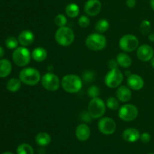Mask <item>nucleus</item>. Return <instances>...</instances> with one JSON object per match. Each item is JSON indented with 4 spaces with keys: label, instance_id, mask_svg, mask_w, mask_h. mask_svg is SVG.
<instances>
[{
    "label": "nucleus",
    "instance_id": "f257e3e1",
    "mask_svg": "<svg viewBox=\"0 0 154 154\" xmlns=\"http://www.w3.org/2000/svg\"><path fill=\"white\" fill-rule=\"evenodd\" d=\"M61 85L68 93H77L82 88V79L75 74H68L62 79Z\"/></svg>",
    "mask_w": 154,
    "mask_h": 154
},
{
    "label": "nucleus",
    "instance_id": "f03ea898",
    "mask_svg": "<svg viewBox=\"0 0 154 154\" xmlns=\"http://www.w3.org/2000/svg\"><path fill=\"white\" fill-rule=\"evenodd\" d=\"M19 77L20 81L27 85H35L42 79L41 74L37 69L33 67H26L20 72Z\"/></svg>",
    "mask_w": 154,
    "mask_h": 154
},
{
    "label": "nucleus",
    "instance_id": "7ed1b4c3",
    "mask_svg": "<svg viewBox=\"0 0 154 154\" xmlns=\"http://www.w3.org/2000/svg\"><path fill=\"white\" fill-rule=\"evenodd\" d=\"M55 39L61 46H69L75 39V33L73 30L68 27H59L55 33Z\"/></svg>",
    "mask_w": 154,
    "mask_h": 154
},
{
    "label": "nucleus",
    "instance_id": "20e7f679",
    "mask_svg": "<svg viewBox=\"0 0 154 154\" xmlns=\"http://www.w3.org/2000/svg\"><path fill=\"white\" fill-rule=\"evenodd\" d=\"M107 39L102 33H94L86 39V45L92 51H101L106 47Z\"/></svg>",
    "mask_w": 154,
    "mask_h": 154
},
{
    "label": "nucleus",
    "instance_id": "39448f33",
    "mask_svg": "<svg viewBox=\"0 0 154 154\" xmlns=\"http://www.w3.org/2000/svg\"><path fill=\"white\" fill-rule=\"evenodd\" d=\"M106 104L103 100L98 98H92L88 104V113L93 119H99L105 113Z\"/></svg>",
    "mask_w": 154,
    "mask_h": 154
},
{
    "label": "nucleus",
    "instance_id": "423d86ee",
    "mask_svg": "<svg viewBox=\"0 0 154 154\" xmlns=\"http://www.w3.org/2000/svg\"><path fill=\"white\" fill-rule=\"evenodd\" d=\"M31 53L25 47H18L14 49L12 54V59L15 64L18 66H25L31 60Z\"/></svg>",
    "mask_w": 154,
    "mask_h": 154
},
{
    "label": "nucleus",
    "instance_id": "0eeeda50",
    "mask_svg": "<svg viewBox=\"0 0 154 154\" xmlns=\"http://www.w3.org/2000/svg\"><path fill=\"white\" fill-rule=\"evenodd\" d=\"M120 49L126 52H132L138 49L139 47V40L138 37L132 34L124 35L119 41Z\"/></svg>",
    "mask_w": 154,
    "mask_h": 154
},
{
    "label": "nucleus",
    "instance_id": "6e6552de",
    "mask_svg": "<svg viewBox=\"0 0 154 154\" xmlns=\"http://www.w3.org/2000/svg\"><path fill=\"white\" fill-rule=\"evenodd\" d=\"M123 80V75L118 69H112L105 75V83L108 88H115L120 86Z\"/></svg>",
    "mask_w": 154,
    "mask_h": 154
},
{
    "label": "nucleus",
    "instance_id": "1a4fd4ad",
    "mask_svg": "<svg viewBox=\"0 0 154 154\" xmlns=\"http://www.w3.org/2000/svg\"><path fill=\"white\" fill-rule=\"evenodd\" d=\"M42 85L44 88L50 91H55L60 88L61 82L56 74L53 72H47L42 77Z\"/></svg>",
    "mask_w": 154,
    "mask_h": 154
},
{
    "label": "nucleus",
    "instance_id": "9d476101",
    "mask_svg": "<svg viewBox=\"0 0 154 154\" xmlns=\"http://www.w3.org/2000/svg\"><path fill=\"white\" fill-rule=\"evenodd\" d=\"M138 110L135 105L130 104L122 106L118 112V116L122 120L130 122L133 121L138 117Z\"/></svg>",
    "mask_w": 154,
    "mask_h": 154
},
{
    "label": "nucleus",
    "instance_id": "9b49d317",
    "mask_svg": "<svg viewBox=\"0 0 154 154\" xmlns=\"http://www.w3.org/2000/svg\"><path fill=\"white\" fill-rule=\"evenodd\" d=\"M98 128H99V131L102 134L110 135L116 131L117 125H116L115 121L113 119L110 117H104L99 121Z\"/></svg>",
    "mask_w": 154,
    "mask_h": 154
},
{
    "label": "nucleus",
    "instance_id": "f8f14e48",
    "mask_svg": "<svg viewBox=\"0 0 154 154\" xmlns=\"http://www.w3.org/2000/svg\"><path fill=\"white\" fill-rule=\"evenodd\" d=\"M154 51L150 45L144 44L137 49V57L140 60L144 62L150 61L153 57Z\"/></svg>",
    "mask_w": 154,
    "mask_h": 154
},
{
    "label": "nucleus",
    "instance_id": "ddd939ff",
    "mask_svg": "<svg viewBox=\"0 0 154 154\" xmlns=\"http://www.w3.org/2000/svg\"><path fill=\"white\" fill-rule=\"evenodd\" d=\"M102 10V3L99 0H87L84 5V11L88 16H96Z\"/></svg>",
    "mask_w": 154,
    "mask_h": 154
},
{
    "label": "nucleus",
    "instance_id": "4468645a",
    "mask_svg": "<svg viewBox=\"0 0 154 154\" xmlns=\"http://www.w3.org/2000/svg\"><path fill=\"white\" fill-rule=\"evenodd\" d=\"M127 85L130 89L134 91H139L143 88L144 81L142 77L137 74H131L127 78Z\"/></svg>",
    "mask_w": 154,
    "mask_h": 154
},
{
    "label": "nucleus",
    "instance_id": "2eb2a0df",
    "mask_svg": "<svg viewBox=\"0 0 154 154\" xmlns=\"http://www.w3.org/2000/svg\"><path fill=\"white\" fill-rule=\"evenodd\" d=\"M90 134V128L87 124H80L75 130V135L80 141H86L88 140Z\"/></svg>",
    "mask_w": 154,
    "mask_h": 154
},
{
    "label": "nucleus",
    "instance_id": "dca6fc26",
    "mask_svg": "<svg viewBox=\"0 0 154 154\" xmlns=\"http://www.w3.org/2000/svg\"><path fill=\"white\" fill-rule=\"evenodd\" d=\"M35 40V35L30 30H23L18 36V42L22 46L26 47L32 45Z\"/></svg>",
    "mask_w": 154,
    "mask_h": 154
},
{
    "label": "nucleus",
    "instance_id": "f3484780",
    "mask_svg": "<svg viewBox=\"0 0 154 154\" xmlns=\"http://www.w3.org/2000/svg\"><path fill=\"white\" fill-rule=\"evenodd\" d=\"M140 136H141V134L139 131L135 128H126L123 132V138L129 143L137 141L138 139H140Z\"/></svg>",
    "mask_w": 154,
    "mask_h": 154
},
{
    "label": "nucleus",
    "instance_id": "a211bd4d",
    "mask_svg": "<svg viewBox=\"0 0 154 154\" xmlns=\"http://www.w3.org/2000/svg\"><path fill=\"white\" fill-rule=\"evenodd\" d=\"M116 95H117V99L123 103L128 102L132 98V91L130 88L124 85L120 86L117 88Z\"/></svg>",
    "mask_w": 154,
    "mask_h": 154
},
{
    "label": "nucleus",
    "instance_id": "6ab92c4d",
    "mask_svg": "<svg viewBox=\"0 0 154 154\" xmlns=\"http://www.w3.org/2000/svg\"><path fill=\"white\" fill-rule=\"evenodd\" d=\"M32 57L36 62H42L48 57V51L42 47H37L31 53Z\"/></svg>",
    "mask_w": 154,
    "mask_h": 154
},
{
    "label": "nucleus",
    "instance_id": "aec40b11",
    "mask_svg": "<svg viewBox=\"0 0 154 154\" xmlns=\"http://www.w3.org/2000/svg\"><path fill=\"white\" fill-rule=\"evenodd\" d=\"M12 69L11 63L7 59L0 60V78H5L11 73Z\"/></svg>",
    "mask_w": 154,
    "mask_h": 154
},
{
    "label": "nucleus",
    "instance_id": "412c9836",
    "mask_svg": "<svg viewBox=\"0 0 154 154\" xmlns=\"http://www.w3.org/2000/svg\"><path fill=\"white\" fill-rule=\"evenodd\" d=\"M116 60H117L119 66L123 68H128L132 65V59L126 53H119Z\"/></svg>",
    "mask_w": 154,
    "mask_h": 154
},
{
    "label": "nucleus",
    "instance_id": "4be33fe9",
    "mask_svg": "<svg viewBox=\"0 0 154 154\" xmlns=\"http://www.w3.org/2000/svg\"><path fill=\"white\" fill-rule=\"evenodd\" d=\"M35 141L39 146H45L49 144L51 141V137L49 134L45 131L39 132L35 137Z\"/></svg>",
    "mask_w": 154,
    "mask_h": 154
},
{
    "label": "nucleus",
    "instance_id": "5701e85b",
    "mask_svg": "<svg viewBox=\"0 0 154 154\" xmlns=\"http://www.w3.org/2000/svg\"><path fill=\"white\" fill-rule=\"evenodd\" d=\"M80 13V8L75 3H69L66 7V14L68 17L75 18L78 16Z\"/></svg>",
    "mask_w": 154,
    "mask_h": 154
},
{
    "label": "nucleus",
    "instance_id": "b1692460",
    "mask_svg": "<svg viewBox=\"0 0 154 154\" xmlns=\"http://www.w3.org/2000/svg\"><path fill=\"white\" fill-rule=\"evenodd\" d=\"M21 82L20 79H18L13 78L11 79L8 82L7 85H6V88L8 91L11 92H16L19 91L21 88Z\"/></svg>",
    "mask_w": 154,
    "mask_h": 154
},
{
    "label": "nucleus",
    "instance_id": "393cba45",
    "mask_svg": "<svg viewBox=\"0 0 154 154\" xmlns=\"http://www.w3.org/2000/svg\"><path fill=\"white\" fill-rule=\"evenodd\" d=\"M110 27V24L106 19H100L97 21L95 25V29L99 33H105L108 30Z\"/></svg>",
    "mask_w": 154,
    "mask_h": 154
},
{
    "label": "nucleus",
    "instance_id": "a878e982",
    "mask_svg": "<svg viewBox=\"0 0 154 154\" xmlns=\"http://www.w3.org/2000/svg\"><path fill=\"white\" fill-rule=\"evenodd\" d=\"M17 154H34V149L31 145L28 143H21L17 148Z\"/></svg>",
    "mask_w": 154,
    "mask_h": 154
},
{
    "label": "nucleus",
    "instance_id": "bb28decb",
    "mask_svg": "<svg viewBox=\"0 0 154 154\" xmlns=\"http://www.w3.org/2000/svg\"><path fill=\"white\" fill-rule=\"evenodd\" d=\"M150 29H151V24L150 21L147 20H144L141 22V26H140V30L143 35L150 34Z\"/></svg>",
    "mask_w": 154,
    "mask_h": 154
},
{
    "label": "nucleus",
    "instance_id": "cd10ccee",
    "mask_svg": "<svg viewBox=\"0 0 154 154\" xmlns=\"http://www.w3.org/2000/svg\"><path fill=\"white\" fill-rule=\"evenodd\" d=\"M18 39L13 36H10L5 40V45L9 49H16L18 48Z\"/></svg>",
    "mask_w": 154,
    "mask_h": 154
},
{
    "label": "nucleus",
    "instance_id": "c85d7f7f",
    "mask_svg": "<svg viewBox=\"0 0 154 154\" xmlns=\"http://www.w3.org/2000/svg\"><path fill=\"white\" fill-rule=\"evenodd\" d=\"M54 22H55L56 25L59 27H66V24H67V18L64 14H59L55 17Z\"/></svg>",
    "mask_w": 154,
    "mask_h": 154
},
{
    "label": "nucleus",
    "instance_id": "c756f323",
    "mask_svg": "<svg viewBox=\"0 0 154 154\" xmlns=\"http://www.w3.org/2000/svg\"><path fill=\"white\" fill-rule=\"evenodd\" d=\"M106 106L111 110H117L119 107V101L114 97H110L107 99Z\"/></svg>",
    "mask_w": 154,
    "mask_h": 154
},
{
    "label": "nucleus",
    "instance_id": "7c9ffc66",
    "mask_svg": "<svg viewBox=\"0 0 154 154\" xmlns=\"http://www.w3.org/2000/svg\"><path fill=\"white\" fill-rule=\"evenodd\" d=\"M87 94H88V96L90 97V98H98L99 95V94H100V90H99V88L98 86L92 85L88 88Z\"/></svg>",
    "mask_w": 154,
    "mask_h": 154
},
{
    "label": "nucleus",
    "instance_id": "2f4dec72",
    "mask_svg": "<svg viewBox=\"0 0 154 154\" xmlns=\"http://www.w3.org/2000/svg\"><path fill=\"white\" fill-rule=\"evenodd\" d=\"M90 18L87 16H86V15H82V16L80 17L79 19H78V24H79L80 27H82V28H86V27H88V26L90 25Z\"/></svg>",
    "mask_w": 154,
    "mask_h": 154
},
{
    "label": "nucleus",
    "instance_id": "473e14b6",
    "mask_svg": "<svg viewBox=\"0 0 154 154\" xmlns=\"http://www.w3.org/2000/svg\"><path fill=\"white\" fill-rule=\"evenodd\" d=\"M94 76H95V72L90 70H86L85 72L82 74L83 80L85 81L86 82H91L92 80L94 79Z\"/></svg>",
    "mask_w": 154,
    "mask_h": 154
},
{
    "label": "nucleus",
    "instance_id": "72a5a7b5",
    "mask_svg": "<svg viewBox=\"0 0 154 154\" xmlns=\"http://www.w3.org/2000/svg\"><path fill=\"white\" fill-rule=\"evenodd\" d=\"M140 139H141V140L143 143H147L150 141V140H151V136H150V134H149V133L144 132L141 134V136H140Z\"/></svg>",
    "mask_w": 154,
    "mask_h": 154
},
{
    "label": "nucleus",
    "instance_id": "f704fd0d",
    "mask_svg": "<svg viewBox=\"0 0 154 154\" xmlns=\"http://www.w3.org/2000/svg\"><path fill=\"white\" fill-rule=\"evenodd\" d=\"M118 63H117V60H114V59H111L108 62V67L110 68V69H116L118 66Z\"/></svg>",
    "mask_w": 154,
    "mask_h": 154
},
{
    "label": "nucleus",
    "instance_id": "c9c22d12",
    "mask_svg": "<svg viewBox=\"0 0 154 154\" xmlns=\"http://www.w3.org/2000/svg\"><path fill=\"white\" fill-rule=\"evenodd\" d=\"M81 118L83 121H84V122H90V121L91 120L92 117L88 112H84V113H83L82 114H81Z\"/></svg>",
    "mask_w": 154,
    "mask_h": 154
},
{
    "label": "nucleus",
    "instance_id": "e433bc0d",
    "mask_svg": "<svg viewBox=\"0 0 154 154\" xmlns=\"http://www.w3.org/2000/svg\"><path fill=\"white\" fill-rule=\"evenodd\" d=\"M136 5V1L135 0H126V5L129 8H133Z\"/></svg>",
    "mask_w": 154,
    "mask_h": 154
},
{
    "label": "nucleus",
    "instance_id": "4c0bfd02",
    "mask_svg": "<svg viewBox=\"0 0 154 154\" xmlns=\"http://www.w3.org/2000/svg\"><path fill=\"white\" fill-rule=\"evenodd\" d=\"M148 39L150 42H154V33H151L148 35Z\"/></svg>",
    "mask_w": 154,
    "mask_h": 154
},
{
    "label": "nucleus",
    "instance_id": "58836bf2",
    "mask_svg": "<svg viewBox=\"0 0 154 154\" xmlns=\"http://www.w3.org/2000/svg\"><path fill=\"white\" fill-rule=\"evenodd\" d=\"M4 54H5L4 49H3V48H2L1 46H0V58H1V57H2L3 56H4Z\"/></svg>",
    "mask_w": 154,
    "mask_h": 154
},
{
    "label": "nucleus",
    "instance_id": "ea45409f",
    "mask_svg": "<svg viewBox=\"0 0 154 154\" xmlns=\"http://www.w3.org/2000/svg\"><path fill=\"white\" fill-rule=\"evenodd\" d=\"M150 6H151L152 9L154 11V0H150Z\"/></svg>",
    "mask_w": 154,
    "mask_h": 154
},
{
    "label": "nucleus",
    "instance_id": "a19ab883",
    "mask_svg": "<svg viewBox=\"0 0 154 154\" xmlns=\"http://www.w3.org/2000/svg\"><path fill=\"white\" fill-rule=\"evenodd\" d=\"M125 74H126V75H127V76H129V75H130L131 74V72H129V70H126V71H125Z\"/></svg>",
    "mask_w": 154,
    "mask_h": 154
},
{
    "label": "nucleus",
    "instance_id": "79ce46f5",
    "mask_svg": "<svg viewBox=\"0 0 154 154\" xmlns=\"http://www.w3.org/2000/svg\"><path fill=\"white\" fill-rule=\"evenodd\" d=\"M150 63H151V66L154 68V57L150 60Z\"/></svg>",
    "mask_w": 154,
    "mask_h": 154
},
{
    "label": "nucleus",
    "instance_id": "37998d69",
    "mask_svg": "<svg viewBox=\"0 0 154 154\" xmlns=\"http://www.w3.org/2000/svg\"><path fill=\"white\" fill-rule=\"evenodd\" d=\"M2 154H13V153H12V152H4V153H2Z\"/></svg>",
    "mask_w": 154,
    "mask_h": 154
},
{
    "label": "nucleus",
    "instance_id": "c03bdc74",
    "mask_svg": "<svg viewBox=\"0 0 154 154\" xmlns=\"http://www.w3.org/2000/svg\"><path fill=\"white\" fill-rule=\"evenodd\" d=\"M148 154H154V153H148Z\"/></svg>",
    "mask_w": 154,
    "mask_h": 154
}]
</instances>
